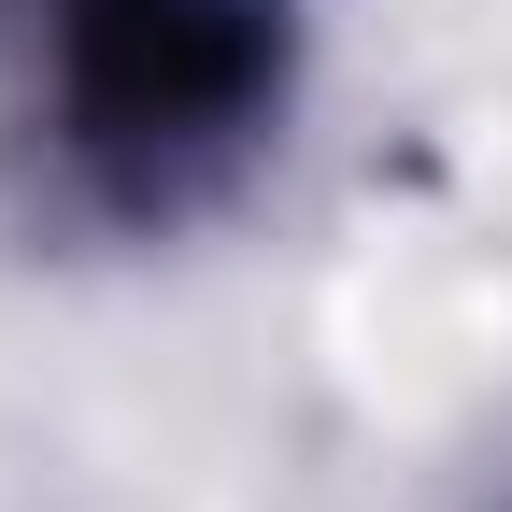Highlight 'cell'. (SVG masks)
I'll return each mask as SVG.
<instances>
[{"label": "cell", "instance_id": "cell-1", "mask_svg": "<svg viewBox=\"0 0 512 512\" xmlns=\"http://www.w3.org/2000/svg\"><path fill=\"white\" fill-rule=\"evenodd\" d=\"M256 72L242 0H72V86L100 128H200Z\"/></svg>", "mask_w": 512, "mask_h": 512}]
</instances>
